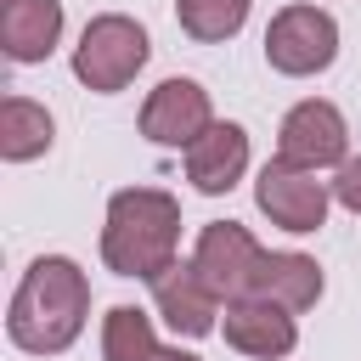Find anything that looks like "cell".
<instances>
[{
	"label": "cell",
	"instance_id": "cell-1",
	"mask_svg": "<svg viewBox=\"0 0 361 361\" xmlns=\"http://www.w3.org/2000/svg\"><path fill=\"white\" fill-rule=\"evenodd\" d=\"M85 316H90V282H85V271L68 254H39L23 271L17 293H11L6 333L28 355H62L85 333Z\"/></svg>",
	"mask_w": 361,
	"mask_h": 361
},
{
	"label": "cell",
	"instance_id": "cell-2",
	"mask_svg": "<svg viewBox=\"0 0 361 361\" xmlns=\"http://www.w3.org/2000/svg\"><path fill=\"white\" fill-rule=\"evenodd\" d=\"M175 248H180V203L164 186H124L107 197L102 259L113 276L152 282L158 271L175 265Z\"/></svg>",
	"mask_w": 361,
	"mask_h": 361
},
{
	"label": "cell",
	"instance_id": "cell-3",
	"mask_svg": "<svg viewBox=\"0 0 361 361\" xmlns=\"http://www.w3.org/2000/svg\"><path fill=\"white\" fill-rule=\"evenodd\" d=\"M147 56H152L147 28L135 17H124V11H102V17L85 23V34L73 45V79L85 90H96V96H113L147 68Z\"/></svg>",
	"mask_w": 361,
	"mask_h": 361
},
{
	"label": "cell",
	"instance_id": "cell-4",
	"mask_svg": "<svg viewBox=\"0 0 361 361\" xmlns=\"http://www.w3.org/2000/svg\"><path fill=\"white\" fill-rule=\"evenodd\" d=\"M265 62L288 79L327 73L338 62V23L322 6H282L265 28Z\"/></svg>",
	"mask_w": 361,
	"mask_h": 361
},
{
	"label": "cell",
	"instance_id": "cell-5",
	"mask_svg": "<svg viewBox=\"0 0 361 361\" xmlns=\"http://www.w3.org/2000/svg\"><path fill=\"white\" fill-rule=\"evenodd\" d=\"M254 203H259V214H265L271 226L305 237V231H322L327 203H333V186L316 180V169H299V164H288V158H271V164L259 169V180H254Z\"/></svg>",
	"mask_w": 361,
	"mask_h": 361
},
{
	"label": "cell",
	"instance_id": "cell-6",
	"mask_svg": "<svg viewBox=\"0 0 361 361\" xmlns=\"http://www.w3.org/2000/svg\"><path fill=\"white\" fill-rule=\"evenodd\" d=\"M276 158L299 164V169H338L350 158V124L333 102L305 96L288 107L282 130H276Z\"/></svg>",
	"mask_w": 361,
	"mask_h": 361
},
{
	"label": "cell",
	"instance_id": "cell-7",
	"mask_svg": "<svg viewBox=\"0 0 361 361\" xmlns=\"http://www.w3.org/2000/svg\"><path fill=\"white\" fill-rule=\"evenodd\" d=\"M259 243H254V231L248 226H237V220H209L203 231H197V248H192V265H197V276L231 305V299H248L254 293V271H259Z\"/></svg>",
	"mask_w": 361,
	"mask_h": 361
},
{
	"label": "cell",
	"instance_id": "cell-8",
	"mask_svg": "<svg viewBox=\"0 0 361 361\" xmlns=\"http://www.w3.org/2000/svg\"><path fill=\"white\" fill-rule=\"evenodd\" d=\"M209 124H214V102H209V90H203L197 79H186V73L152 85L147 102H141V135L158 141V147H180V152H186Z\"/></svg>",
	"mask_w": 361,
	"mask_h": 361
},
{
	"label": "cell",
	"instance_id": "cell-9",
	"mask_svg": "<svg viewBox=\"0 0 361 361\" xmlns=\"http://www.w3.org/2000/svg\"><path fill=\"white\" fill-rule=\"evenodd\" d=\"M220 305H226V299L197 276V265H192V259H175L169 271H158V276H152V310H158L175 333H186V338L214 333V327H220V322H214V316H220Z\"/></svg>",
	"mask_w": 361,
	"mask_h": 361
},
{
	"label": "cell",
	"instance_id": "cell-10",
	"mask_svg": "<svg viewBox=\"0 0 361 361\" xmlns=\"http://www.w3.org/2000/svg\"><path fill=\"white\" fill-rule=\"evenodd\" d=\"M220 333H226L231 350H243V355H254V361H282V355H293V344H299L293 310H282V305H271V299H259V293L231 299Z\"/></svg>",
	"mask_w": 361,
	"mask_h": 361
},
{
	"label": "cell",
	"instance_id": "cell-11",
	"mask_svg": "<svg viewBox=\"0 0 361 361\" xmlns=\"http://www.w3.org/2000/svg\"><path fill=\"white\" fill-rule=\"evenodd\" d=\"M248 169V130L231 124V118H214L192 147H186V180L203 192V197H220L243 180Z\"/></svg>",
	"mask_w": 361,
	"mask_h": 361
},
{
	"label": "cell",
	"instance_id": "cell-12",
	"mask_svg": "<svg viewBox=\"0 0 361 361\" xmlns=\"http://www.w3.org/2000/svg\"><path fill=\"white\" fill-rule=\"evenodd\" d=\"M62 39V0H6L0 6V51L11 62H45Z\"/></svg>",
	"mask_w": 361,
	"mask_h": 361
},
{
	"label": "cell",
	"instance_id": "cell-13",
	"mask_svg": "<svg viewBox=\"0 0 361 361\" xmlns=\"http://www.w3.org/2000/svg\"><path fill=\"white\" fill-rule=\"evenodd\" d=\"M102 361H203V355L158 344L147 310H135V305H113V310L102 316Z\"/></svg>",
	"mask_w": 361,
	"mask_h": 361
},
{
	"label": "cell",
	"instance_id": "cell-14",
	"mask_svg": "<svg viewBox=\"0 0 361 361\" xmlns=\"http://www.w3.org/2000/svg\"><path fill=\"white\" fill-rule=\"evenodd\" d=\"M254 293L299 316V310H310V305L322 299V265H316L310 254H259Z\"/></svg>",
	"mask_w": 361,
	"mask_h": 361
},
{
	"label": "cell",
	"instance_id": "cell-15",
	"mask_svg": "<svg viewBox=\"0 0 361 361\" xmlns=\"http://www.w3.org/2000/svg\"><path fill=\"white\" fill-rule=\"evenodd\" d=\"M51 141H56V118L45 102H34V96L0 102V158L6 164H28V158L51 152Z\"/></svg>",
	"mask_w": 361,
	"mask_h": 361
},
{
	"label": "cell",
	"instance_id": "cell-16",
	"mask_svg": "<svg viewBox=\"0 0 361 361\" xmlns=\"http://www.w3.org/2000/svg\"><path fill=\"white\" fill-rule=\"evenodd\" d=\"M248 6H254V0H175V23H180L192 39L214 45V39H231V34L248 23Z\"/></svg>",
	"mask_w": 361,
	"mask_h": 361
},
{
	"label": "cell",
	"instance_id": "cell-17",
	"mask_svg": "<svg viewBox=\"0 0 361 361\" xmlns=\"http://www.w3.org/2000/svg\"><path fill=\"white\" fill-rule=\"evenodd\" d=\"M327 186H333V203H344L350 214H361V158H344Z\"/></svg>",
	"mask_w": 361,
	"mask_h": 361
}]
</instances>
